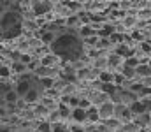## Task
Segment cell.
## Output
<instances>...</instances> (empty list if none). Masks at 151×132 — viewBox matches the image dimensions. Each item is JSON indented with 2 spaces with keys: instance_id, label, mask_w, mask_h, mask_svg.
Instances as JSON below:
<instances>
[{
  "instance_id": "cell-6",
  "label": "cell",
  "mask_w": 151,
  "mask_h": 132,
  "mask_svg": "<svg viewBox=\"0 0 151 132\" xmlns=\"http://www.w3.org/2000/svg\"><path fill=\"white\" fill-rule=\"evenodd\" d=\"M60 78H62L63 81H67V83H76V81H77V71H76V69H70V67L62 69V71H60Z\"/></svg>"
},
{
  "instance_id": "cell-29",
  "label": "cell",
  "mask_w": 151,
  "mask_h": 132,
  "mask_svg": "<svg viewBox=\"0 0 151 132\" xmlns=\"http://www.w3.org/2000/svg\"><path fill=\"white\" fill-rule=\"evenodd\" d=\"M100 23V21H106V18L104 16H100V14H91V23Z\"/></svg>"
},
{
  "instance_id": "cell-20",
  "label": "cell",
  "mask_w": 151,
  "mask_h": 132,
  "mask_svg": "<svg viewBox=\"0 0 151 132\" xmlns=\"http://www.w3.org/2000/svg\"><path fill=\"white\" fill-rule=\"evenodd\" d=\"M58 111H60V115H62V118L65 120V118H69V116H72V109H69L67 106H63V104H60L58 106Z\"/></svg>"
},
{
  "instance_id": "cell-4",
  "label": "cell",
  "mask_w": 151,
  "mask_h": 132,
  "mask_svg": "<svg viewBox=\"0 0 151 132\" xmlns=\"http://www.w3.org/2000/svg\"><path fill=\"white\" fill-rule=\"evenodd\" d=\"M114 107H116V104L114 102H106V104H102L100 107H99V113H100V120H111L114 118Z\"/></svg>"
},
{
  "instance_id": "cell-9",
  "label": "cell",
  "mask_w": 151,
  "mask_h": 132,
  "mask_svg": "<svg viewBox=\"0 0 151 132\" xmlns=\"http://www.w3.org/2000/svg\"><path fill=\"white\" fill-rule=\"evenodd\" d=\"M72 120H74L76 123H83V122H86V120H88V116H86V109H83V107H76V109H72Z\"/></svg>"
},
{
  "instance_id": "cell-3",
  "label": "cell",
  "mask_w": 151,
  "mask_h": 132,
  "mask_svg": "<svg viewBox=\"0 0 151 132\" xmlns=\"http://www.w3.org/2000/svg\"><path fill=\"white\" fill-rule=\"evenodd\" d=\"M23 32V16L12 5H7V11L2 9V39H16Z\"/></svg>"
},
{
  "instance_id": "cell-12",
  "label": "cell",
  "mask_w": 151,
  "mask_h": 132,
  "mask_svg": "<svg viewBox=\"0 0 151 132\" xmlns=\"http://www.w3.org/2000/svg\"><path fill=\"white\" fill-rule=\"evenodd\" d=\"M93 34H95V30L90 27V25H83L81 27V30H79V37L84 41V39H90V37H93Z\"/></svg>"
},
{
  "instance_id": "cell-2",
  "label": "cell",
  "mask_w": 151,
  "mask_h": 132,
  "mask_svg": "<svg viewBox=\"0 0 151 132\" xmlns=\"http://www.w3.org/2000/svg\"><path fill=\"white\" fill-rule=\"evenodd\" d=\"M14 90L19 95V99H23L27 102H35V100H39L42 97L44 87H42L40 79L35 74L27 72V74L18 76V79L14 83Z\"/></svg>"
},
{
  "instance_id": "cell-7",
  "label": "cell",
  "mask_w": 151,
  "mask_h": 132,
  "mask_svg": "<svg viewBox=\"0 0 151 132\" xmlns=\"http://www.w3.org/2000/svg\"><path fill=\"white\" fill-rule=\"evenodd\" d=\"M55 72H56V69H55V67H44V65H40L34 74L37 76L39 79H42V78H53V74H55Z\"/></svg>"
},
{
  "instance_id": "cell-24",
  "label": "cell",
  "mask_w": 151,
  "mask_h": 132,
  "mask_svg": "<svg viewBox=\"0 0 151 132\" xmlns=\"http://www.w3.org/2000/svg\"><path fill=\"white\" fill-rule=\"evenodd\" d=\"M40 83H42V87L44 88H55V83H56V81H55L53 78H42Z\"/></svg>"
},
{
  "instance_id": "cell-34",
  "label": "cell",
  "mask_w": 151,
  "mask_h": 132,
  "mask_svg": "<svg viewBox=\"0 0 151 132\" xmlns=\"http://www.w3.org/2000/svg\"><path fill=\"white\" fill-rule=\"evenodd\" d=\"M139 14H141L144 19H148V18L151 16V11H139Z\"/></svg>"
},
{
  "instance_id": "cell-21",
  "label": "cell",
  "mask_w": 151,
  "mask_h": 132,
  "mask_svg": "<svg viewBox=\"0 0 151 132\" xmlns=\"http://www.w3.org/2000/svg\"><path fill=\"white\" fill-rule=\"evenodd\" d=\"M28 69V65H25V63H21V62H16L14 65H12V71H16L19 76H21V72H25Z\"/></svg>"
},
{
  "instance_id": "cell-26",
  "label": "cell",
  "mask_w": 151,
  "mask_h": 132,
  "mask_svg": "<svg viewBox=\"0 0 151 132\" xmlns=\"http://www.w3.org/2000/svg\"><path fill=\"white\" fill-rule=\"evenodd\" d=\"M67 25H69V27H74V25H77V27H79V25H81L79 16H70V18L67 19Z\"/></svg>"
},
{
  "instance_id": "cell-23",
  "label": "cell",
  "mask_w": 151,
  "mask_h": 132,
  "mask_svg": "<svg viewBox=\"0 0 151 132\" xmlns=\"http://www.w3.org/2000/svg\"><path fill=\"white\" fill-rule=\"evenodd\" d=\"M69 131H70V127H67V125L62 123V122L53 125V132H69Z\"/></svg>"
},
{
  "instance_id": "cell-40",
  "label": "cell",
  "mask_w": 151,
  "mask_h": 132,
  "mask_svg": "<svg viewBox=\"0 0 151 132\" xmlns=\"http://www.w3.org/2000/svg\"><path fill=\"white\" fill-rule=\"evenodd\" d=\"M141 132H146V131H141Z\"/></svg>"
},
{
  "instance_id": "cell-22",
  "label": "cell",
  "mask_w": 151,
  "mask_h": 132,
  "mask_svg": "<svg viewBox=\"0 0 151 132\" xmlns=\"http://www.w3.org/2000/svg\"><path fill=\"white\" fill-rule=\"evenodd\" d=\"M125 39H127V37H125L123 34H118V32H114L113 35H111V39H109V41H111L113 44H118V43H123Z\"/></svg>"
},
{
  "instance_id": "cell-35",
  "label": "cell",
  "mask_w": 151,
  "mask_h": 132,
  "mask_svg": "<svg viewBox=\"0 0 151 132\" xmlns=\"http://www.w3.org/2000/svg\"><path fill=\"white\" fill-rule=\"evenodd\" d=\"M151 43H142V51H146V53H151Z\"/></svg>"
},
{
  "instance_id": "cell-1",
  "label": "cell",
  "mask_w": 151,
  "mask_h": 132,
  "mask_svg": "<svg viewBox=\"0 0 151 132\" xmlns=\"http://www.w3.org/2000/svg\"><path fill=\"white\" fill-rule=\"evenodd\" d=\"M51 53L67 62H79L84 53V41L74 30H67L56 35L55 43L51 44Z\"/></svg>"
},
{
  "instance_id": "cell-37",
  "label": "cell",
  "mask_w": 151,
  "mask_h": 132,
  "mask_svg": "<svg viewBox=\"0 0 151 132\" xmlns=\"http://www.w3.org/2000/svg\"><path fill=\"white\" fill-rule=\"evenodd\" d=\"M142 85H144V87H148V88H151V76H150V78H146V79L142 81Z\"/></svg>"
},
{
  "instance_id": "cell-31",
  "label": "cell",
  "mask_w": 151,
  "mask_h": 132,
  "mask_svg": "<svg viewBox=\"0 0 151 132\" xmlns=\"http://www.w3.org/2000/svg\"><path fill=\"white\" fill-rule=\"evenodd\" d=\"M70 132H86V129H84V127H81L79 123H76V125L70 127Z\"/></svg>"
},
{
  "instance_id": "cell-27",
  "label": "cell",
  "mask_w": 151,
  "mask_h": 132,
  "mask_svg": "<svg viewBox=\"0 0 151 132\" xmlns=\"http://www.w3.org/2000/svg\"><path fill=\"white\" fill-rule=\"evenodd\" d=\"M123 83H125V76L123 74H114V85L119 88Z\"/></svg>"
},
{
  "instance_id": "cell-19",
  "label": "cell",
  "mask_w": 151,
  "mask_h": 132,
  "mask_svg": "<svg viewBox=\"0 0 151 132\" xmlns=\"http://www.w3.org/2000/svg\"><path fill=\"white\" fill-rule=\"evenodd\" d=\"M119 63H121V56H118L116 53L107 58V65H109V67H118Z\"/></svg>"
},
{
  "instance_id": "cell-39",
  "label": "cell",
  "mask_w": 151,
  "mask_h": 132,
  "mask_svg": "<svg viewBox=\"0 0 151 132\" xmlns=\"http://www.w3.org/2000/svg\"><path fill=\"white\" fill-rule=\"evenodd\" d=\"M119 7H123V9H127V7H130V4H128V2H123V4H119Z\"/></svg>"
},
{
  "instance_id": "cell-5",
  "label": "cell",
  "mask_w": 151,
  "mask_h": 132,
  "mask_svg": "<svg viewBox=\"0 0 151 132\" xmlns=\"http://www.w3.org/2000/svg\"><path fill=\"white\" fill-rule=\"evenodd\" d=\"M51 9H53V5H51L49 2H34V4H32V11H34L35 16H44V14H47Z\"/></svg>"
},
{
  "instance_id": "cell-16",
  "label": "cell",
  "mask_w": 151,
  "mask_h": 132,
  "mask_svg": "<svg viewBox=\"0 0 151 132\" xmlns=\"http://www.w3.org/2000/svg\"><path fill=\"white\" fill-rule=\"evenodd\" d=\"M56 60H58V58H56L55 55H44L42 60H40V63H42L44 67H53V65L56 63Z\"/></svg>"
},
{
  "instance_id": "cell-32",
  "label": "cell",
  "mask_w": 151,
  "mask_h": 132,
  "mask_svg": "<svg viewBox=\"0 0 151 132\" xmlns=\"http://www.w3.org/2000/svg\"><path fill=\"white\" fill-rule=\"evenodd\" d=\"M109 44H111V41H109V39H100V41H99V46H97V48H100V49H102V48H107Z\"/></svg>"
},
{
  "instance_id": "cell-15",
  "label": "cell",
  "mask_w": 151,
  "mask_h": 132,
  "mask_svg": "<svg viewBox=\"0 0 151 132\" xmlns=\"http://www.w3.org/2000/svg\"><path fill=\"white\" fill-rule=\"evenodd\" d=\"M135 72H137V76H142V78L146 79V78H150L151 76V67L142 63V65H139V67L135 69Z\"/></svg>"
},
{
  "instance_id": "cell-36",
  "label": "cell",
  "mask_w": 151,
  "mask_h": 132,
  "mask_svg": "<svg viewBox=\"0 0 151 132\" xmlns=\"http://www.w3.org/2000/svg\"><path fill=\"white\" fill-rule=\"evenodd\" d=\"M132 39H137L139 41V39H142V34L141 32H132Z\"/></svg>"
},
{
  "instance_id": "cell-11",
  "label": "cell",
  "mask_w": 151,
  "mask_h": 132,
  "mask_svg": "<svg viewBox=\"0 0 151 132\" xmlns=\"http://www.w3.org/2000/svg\"><path fill=\"white\" fill-rule=\"evenodd\" d=\"M86 116H88V120H90L91 123H95V122H99V120H100V113H99V107H95V106H91L90 109H86Z\"/></svg>"
},
{
  "instance_id": "cell-10",
  "label": "cell",
  "mask_w": 151,
  "mask_h": 132,
  "mask_svg": "<svg viewBox=\"0 0 151 132\" xmlns=\"http://www.w3.org/2000/svg\"><path fill=\"white\" fill-rule=\"evenodd\" d=\"M114 30H116V28H114L113 25H102L100 30L97 32V35H99L100 39H104V37H106V39L109 37V39H111V35L114 34Z\"/></svg>"
},
{
  "instance_id": "cell-25",
  "label": "cell",
  "mask_w": 151,
  "mask_h": 132,
  "mask_svg": "<svg viewBox=\"0 0 151 132\" xmlns=\"http://www.w3.org/2000/svg\"><path fill=\"white\" fill-rule=\"evenodd\" d=\"M104 127H106V129H107V127H109V129H114V127H118V129H119V120H116V118L106 120V122H104Z\"/></svg>"
},
{
  "instance_id": "cell-13",
  "label": "cell",
  "mask_w": 151,
  "mask_h": 132,
  "mask_svg": "<svg viewBox=\"0 0 151 132\" xmlns=\"http://www.w3.org/2000/svg\"><path fill=\"white\" fill-rule=\"evenodd\" d=\"M151 122V116L148 113H144V115H139V116H135V120H134V123H137L139 127H148V123Z\"/></svg>"
},
{
  "instance_id": "cell-30",
  "label": "cell",
  "mask_w": 151,
  "mask_h": 132,
  "mask_svg": "<svg viewBox=\"0 0 151 132\" xmlns=\"http://www.w3.org/2000/svg\"><path fill=\"white\" fill-rule=\"evenodd\" d=\"M141 100L144 102V106H146L148 113H151V97H144V99H141Z\"/></svg>"
},
{
  "instance_id": "cell-28",
  "label": "cell",
  "mask_w": 151,
  "mask_h": 132,
  "mask_svg": "<svg viewBox=\"0 0 151 132\" xmlns=\"http://www.w3.org/2000/svg\"><path fill=\"white\" fill-rule=\"evenodd\" d=\"M134 25H135V18L127 16V18L123 19V27H134Z\"/></svg>"
},
{
  "instance_id": "cell-8",
  "label": "cell",
  "mask_w": 151,
  "mask_h": 132,
  "mask_svg": "<svg viewBox=\"0 0 151 132\" xmlns=\"http://www.w3.org/2000/svg\"><path fill=\"white\" fill-rule=\"evenodd\" d=\"M130 111H132V115H135V116L148 113V109H146V106H144V102H142L141 99H139V100H135V102L130 106Z\"/></svg>"
},
{
  "instance_id": "cell-17",
  "label": "cell",
  "mask_w": 151,
  "mask_h": 132,
  "mask_svg": "<svg viewBox=\"0 0 151 132\" xmlns=\"http://www.w3.org/2000/svg\"><path fill=\"white\" fill-rule=\"evenodd\" d=\"M95 72V71H93ZM90 69H79L77 71V79H93L95 74H93Z\"/></svg>"
},
{
  "instance_id": "cell-33",
  "label": "cell",
  "mask_w": 151,
  "mask_h": 132,
  "mask_svg": "<svg viewBox=\"0 0 151 132\" xmlns=\"http://www.w3.org/2000/svg\"><path fill=\"white\" fill-rule=\"evenodd\" d=\"M11 72H9V67H5V65H2V78H7Z\"/></svg>"
},
{
  "instance_id": "cell-18",
  "label": "cell",
  "mask_w": 151,
  "mask_h": 132,
  "mask_svg": "<svg viewBox=\"0 0 151 132\" xmlns=\"http://www.w3.org/2000/svg\"><path fill=\"white\" fill-rule=\"evenodd\" d=\"M121 74L125 76V79H132L137 72H135V69H132V67H128V65H125L123 69H121Z\"/></svg>"
},
{
  "instance_id": "cell-38",
  "label": "cell",
  "mask_w": 151,
  "mask_h": 132,
  "mask_svg": "<svg viewBox=\"0 0 151 132\" xmlns=\"http://www.w3.org/2000/svg\"><path fill=\"white\" fill-rule=\"evenodd\" d=\"M27 49H28V43H23L19 46V51H27Z\"/></svg>"
},
{
  "instance_id": "cell-14",
  "label": "cell",
  "mask_w": 151,
  "mask_h": 132,
  "mask_svg": "<svg viewBox=\"0 0 151 132\" xmlns=\"http://www.w3.org/2000/svg\"><path fill=\"white\" fill-rule=\"evenodd\" d=\"M99 78L102 83H114V74L109 72V71H100L99 72Z\"/></svg>"
}]
</instances>
